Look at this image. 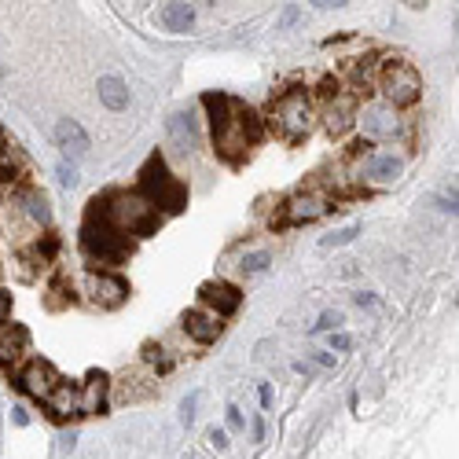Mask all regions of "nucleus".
<instances>
[{
    "label": "nucleus",
    "instance_id": "1",
    "mask_svg": "<svg viewBox=\"0 0 459 459\" xmlns=\"http://www.w3.org/2000/svg\"><path fill=\"white\" fill-rule=\"evenodd\" d=\"M89 206H92L89 213L118 228L122 235H151L158 228V206L143 199L140 191H110L103 199H92Z\"/></svg>",
    "mask_w": 459,
    "mask_h": 459
},
{
    "label": "nucleus",
    "instance_id": "2",
    "mask_svg": "<svg viewBox=\"0 0 459 459\" xmlns=\"http://www.w3.org/2000/svg\"><path fill=\"white\" fill-rule=\"evenodd\" d=\"M257 136H261V118L243 103H232L224 118L213 125V147H217V155L228 158V162H239L250 151V143Z\"/></svg>",
    "mask_w": 459,
    "mask_h": 459
},
{
    "label": "nucleus",
    "instance_id": "3",
    "mask_svg": "<svg viewBox=\"0 0 459 459\" xmlns=\"http://www.w3.org/2000/svg\"><path fill=\"white\" fill-rule=\"evenodd\" d=\"M140 195L151 199L155 206H162L166 213H180L188 206V188L180 184L176 176H169L166 162H162L158 155L147 158V166L140 169Z\"/></svg>",
    "mask_w": 459,
    "mask_h": 459
},
{
    "label": "nucleus",
    "instance_id": "4",
    "mask_svg": "<svg viewBox=\"0 0 459 459\" xmlns=\"http://www.w3.org/2000/svg\"><path fill=\"white\" fill-rule=\"evenodd\" d=\"M269 122L283 140H302L309 129H313V100H309V92H302V89L283 92L280 100L272 103Z\"/></svg>",
    "mask_w": 459,
    "mask_h": 459
},
{
    "label": "nucleus",
    "instance_id": "5",
    "mask_svg": "<svg viewBox=\"0 0 459 459\" xmlns=\"http://www.w3.org/2000/svg\"><path fill=\"white\" fill-rule=\"evenodd\" d=\"M81 243H85V250L96 261H103V265H122V261L129 257V235H122L118 228L100 221L96 213H89L85 228H81Z\"/></svg>",
    "mask_w": 459,
    "mask_h": 459
},
{
    "label": "nucleus",
    "instance_id": "6",
    "mask_svg": "<svg viewBox=\"0 0 459 459\" xmlns=\"http://www.w3.org/2000/svg\"><path fill=\"white\" fill-rule=\"evenodd\" d=\"M379 89H382L389 107H412L422 96V77L408 67V63H382Z\"/></svg>",
    "mask_w": 459,
    "mask_h": 459
},
{
    "label": "nucleus",
    "instance_id": "7",
    "mask_svg": "<svg viewBox=\"0 0 459 459\" xmlns=\"http://www.w3.org/2000/svg\"><path fill=\"white\" fill-rule=\"evenodd\" d=\"M327 209H331V199L323 191H298L294 199L283 202V213L272 217V224H309V221L323 217Z\"/></svg>",
    "mask_w": 459,
    "mask_h": 459
},
{
    "label": "nucleus",
    "instance_id": "8",
    "mask_svg": "<svg viewBox=\"0 0 459 459\" xmlns=\"http://www.w3.org/2000/svg\"><path fill=\"white\" fill-rule=\"evenodd\" d=\"M353 122H360L368 140H389V136H397V129H401L397 107H389V103H364V110H356Z\"/></svg>",
    "mask_w": 459,
    "mask_h": 459
},
{
    "label": "nucleus",
    "instance_id": "9",
    "mask_svg": "<svg viewBox=\"0 0 459 459\" xmlns=\"http://www.w3.org/2000/svg\"><path fill=\"white\" fill-rule=\"evenodd\" d=\"M59 382H63V379H59V371L48 364V360H34V364H26L22 375H19V389L26 393V397L41 401V404L52 397V389H56Z\"/></svg>",
    "mask_w": 459,
    "mask_h": 459
},
{
    "label": "nucleus",
    "instance_id": "10",
    "mask_svg": "<svg viewBox=\"0 0 459 459\" xmlns=\"http://www.w3.org/2000/svg\"><path fill=\"white\" fill-rule=\"evenodd\" d=\"M199 298L209 305V313H217V316H232L235 309H239V302H243V294H239L232 283H224V280H213V283H202Z\"/></svg>",
    "mask_w": 459,
    "mask_h": 459
},
{
    "label": "nucleus",
    "instance_id": "11",
    "mask_svg": "<svg viewBox=\"0 0 459 459\" xmlns=\"http://www.w3.org/2000/svg\"><path fill=\"white\" fill-rule=\"evenodd\" d=\"M26 346H30V331L22 323H0V364H19L22 360V353H26Z\"/></svg>",
    "mask_w": 459,
    "mask_h": 459
},
{
    "label": "nucleus",
    "instance_id": "12",
    "mask_svg": "<svg viewBox=\"0 0 459 459\" xmlns=\"http://www.w3.org/2000/svg\"><path fill=\"white\" fill-rule=\"evenodd\" d=\"M107 386H110V379H107L103 371H92L89 379L77 386L81 415H96V412H103V404H107Z\"/></svg>",
    "mask_w": 459,
    "mask_h": 459
},
{
    "label": "nucleus",
    "instance_id": "13",
    "mask_svg": "<svg viewBox=\"0 0 459 459\" xmlns=\"http://www.w3.org/2000/svg\"><path fill=\"white\" fill-rule=\"evenodd\" d=\"M56 143H59V151L67 155V158H81V155H89V133L81 129L74 118H63L56 125Z\"/></svg>",
    "mask_w": 459,
    "mask_h": 459
},
{
    "label": "nucleus",
    "instance_id": "14",
    "mask_svg": "<svg viewBox=\"0 0 459 459\" xmlns=\"http://www.w3.org/2000/svg\"><path fill=\"white\" fill-rule=\"evenodd\" d=\"M184 331L195 338V342H217L224 323L217 313H206V309H191V313H184Z\"/></svg>",
    "mask_w": 459,
    "mask_h": 459
},
{
    "label": "nucleus",
    "instance_id": "15",
    "mask_svg": "<svg viewBox=\"0 0 459 459\" xmlns=\"http://www.w3.org/2000/svg\"><path fill=\"white\" fill-rule=\"evenodd\" d=\"M89 294H92V302H96V305H103V309H118V305L125 302L129 287L118 280V276H92V280H89Z\"/></svg>",
    "mask_w": 459,
    "mask_h": 459
},
{
    "label": "nucleus",
    "instance_id": "16",
    "mask_svg": "<svg viewBox=\"0 0 459 459\" xmlns=\"http://www.w3.org/2000/svg\"><path fill=\"white\" fill-rule=\"evenodd\" d=\"M323 118H327V133H346V129L353 125V118H356V103H353V96L349 92H335V100L327 103V110H323Z\"/></svg>",
    "mask_w": 459,
    "mask_h": 459
},
{
    "label": "nucleus",
    "instance_id": "17",
    "mask_svg": "<svg viewBox=\"0 0 459 459\" xmlns=\"http://www.w3.org/2000/svg\"><path fill=\"white\" fill-rule=\"evenodd\" d=\"M44 404H48V412H52L56 419H74V415H81L77 386H70V382H59V386L52 389V397H48Z\"/></svg>",
    "mask_w": 459,
    "mask_h": 459
},
{
    "label": "nucleus",
    "instance_id": "18",
    "mask_svg": "<svg viewBox=\"0 0 459 459\" xmlns=\"http://www.w3.org/2000/svg\"><path fill=\"white\" fill-rule=\"evenodd\" d=\"M158 22L166 30H173V34H188L191 22H195V8L188 0H169V4L158 11Z\"/></svg>",
    "mask_w": 459,
    "mask_h": 459
},
{
    "label": "nucleus",
    "instance_id": "19",
    "mask_svg": "<svg viewBox=\"0 0 459 459\" xmlns=\"http://www.w3.org/2000/svg\"><path fill=\"white\" fill-rule=\"evenodd\" d=\"M100 100H103V107L107 110H125L129 107V89H125V81L122 77H114V74H107V77H100Z\"/></svg>",
    "mask_w": 459,
    "mask_h": 459
},
{
    "label": "nucleus",
    "instance_id": "20",
    "mask_svg": "<svg viewBox=\"0 0 459 459\" xmlns=\"http://www.w3.org/2000/svg\"><path fill=\"white\" fill-rule=\"evenodd\" d=\"M404 173V158L397 155H379L368 162V176L375 180V184H389V180H397Z\"/></svg>",
    "mask_w": 459,
    "mask_h": 459
},
{
    "label": "nucleus",
    "instance_id": "21",
    "mask_svg": "<svg viewBox=\"0 0 459 459\" xmlns=\"http://www.w3.org/2000/svg\"><path fill=\"white\" fill-rule=\"evenodd\" d=\"M166 129H169V136H173V143L180 147V151H191V147L199 143V133H195V125H191V114H173Z\"/></svg>",
    "mask_w": 459,
    "mask_h": 459
},
{
    "label": "nucleus",
    "instance_id": "22",
    "mask_svg": "<svg viewBox=\"0 0 459 459\" xmlns=\"http://www.w3.org/2000/svg\"><path fill=\"white\" fill-rule=\"evenodd\" d=\"M22 206H26V213H30V221H37V224H48V221H52V209H48V199H44L41 191L30 188V191L22 195Z\"/></svg>",
    "mask_w": 459,
    "mask_h": 459
},
{
    "label": "nucleus",
    "instance_id": "23",
    "mask_svg": "<svg viewBox=\"0 0 459 459\" xmlns=\"http://www.w3.org/2000/svg\"><path fill=\"white\" fill-rule=\"evenodd\" d=\"M356 235H360V224H349V228H342V232L323 235V239H320V247H323V250H331V247H346V243H353Z\"/></svg>",
    "mask_w": 459,
    "mask_h": 459
},
{
    "label": "nucleus",
    "instance_id": "24",
    "mask_svg": "<svg viewBox=\"0 0 459 459\" xmlns=\"http://www.w3.org/2000/svg\"><path fill=\"white\" fill-rule=\"evenodd\" d=\"M269 261H272V257H269L265 250H257V254H247V257H243V265H239V269L247 272V276H257V272H265V269H269Z\"/></svg>",
    "mask_w": 459,
    "mask_h": 459
},
{
    "label": "nucleus",
    "instance_id": "25",
    "mask_svg": "<svg viewBox=\"0 0 459 459\" xmlns=\"http://www.w3.org/2000/svg\"><path fill=\"white\" fill-rule=\"evenodd\" d=\"M143 356H147V364H155L158 371H169V368H173V360L166 356V349H162V346H147Z\"/></svg>",
    "mask_w": 459,
    "mask_h": 459
},
{
    "label": "nucleus",
    "instance_id": "26",
    "mask_svg": "<svg viewBox=\"0 0 459 459\" xmlns=\"http://www.w3.org/2000/svg\"><path fill=\"white\" fill-rule=\"evenodd\" d=\"M199 401H202V393H191V397L180 404V422H184V426L195 422V408H199Z\"/></svg>",
    "mask_w": 459,
    "mask_h": 459
},
{
    "label": "nucleus",
    "instance_id": "27",
    "mask_svg": "<svg viewBox=\"0 0 459 459\" xmlns=\"http://www.w3.org/2000/svg\"><path fill=\"white\" fill-rule=\"evenodd\" d=\"M342 323V313H323L316 323H313V335H323V331H335V327Z\"/></svg>",
    "mask_w": 459,
    "mask_h": 459
},
{
    "label": "nucleus",
    "instance_id": "28",
    "mask_svg": "<svg viewBox=\"0 0 459 459\" xmlns=\"http://www.w3.org/2000/svg\"><path fill=\"white\" fill-rule=\"evenodd\" d=\"M59 184L63 188H74L77 184V169L70 166V162H63V166H59Z\"/></svg>",
    "mask_w": 459,
    "mask_h": 459
},
{
    "label": "nucleus",
    "instance_id": "29",
    "mask_svg": "<svg viewBox=\"0 0 459 459\" xmlns=\"http://www.w3.org/2000/svg\"><path fill=\"white\" fill-rule=\"evenodd\" d=\"M209 445L224 452V448H228V434H224V430H217V426H213V430H209Z\"/></svg>",
    "mask_w": 459,
    "mask_h": 459
},
{
    "label": "nucleus",
    "instance_id": "30",
    "mask_svg": "<svg viewBox=\"0 0 459 459\" xmlns=\"http://www.w3.org/2000/svg\"><path fill=\"white\" fill-rule=\"evenodd\" d=\"M349 346H353V338H349V335H342V331H338V335H331V349H338V353H346Z\"/></svg>",
    "mask_w": 459,
    "mask_h": 459
},
{
    "label": "nucleus",
    "instance_id": "31",
    "mask_svg": "<svg viewBox=\"0 0 459 459\" xmlns=\"http://www.w3.org/2000/svg\"><path fill=\"white\" fill-rule=\"evenodd\" d=\"M313 8H323V11H331V8H346L349 0H309Z\"/></svg>",
    "mask_w": 459,
    "mask_h": 459
},
{
    "label": "nucleus",
    "instance_id": "32",
    "mask_svg": "<svg viewBox=\"0 0 459 459\" xmlns=\"http://www.w3.org/2000/svg\"><path fill=\"white\" fill-rule=\"evenodd\" d=\"M228 426H232V430H243V412L239 408H228Z\"/></svg>",
    "mask_w": 459,
    "mask_h": 459
},
{
    "label": "nucleus",
    "instance_id": "33",
    "mask_svg": "<svg viewBox=\"0 0 459 459\" xmlns=\"http://www.w3.org/2000/svg\"><path fill=\"white\" fill-rule=\"evenodd\" d=\"M356 305L360 309H375V305H379V298H375V294H356Z\"/></svg>",
    "mask_w": 459,
    "mask_h": 459
},
{
    "label": "nucleus",
    "instance_id": "34",
    "mask_svg": "<svg viewBox=\"0 0 459 459\" xmlns=\"http://www.w3.org/2000/svg\"><path fill=\"white\" fill-rule=\"evenodd\" d=\"M294 22H298V8H287L280 15V26H294Z\"/></svg>",
    "mask_w": 459,
    "mask_h": 459
},
{
    "label": "nucleus",
    "instance_id": "35",
    "mask_svg": "<svg viewBox=\"0 0 459 459\" xmlns=\"http://www.w3.org/2000/svg\"><path fill=\"white\" fill-rule=\"evenodd\" d=\"M316 364H320V368H335V364H338V360H335L331 353H316Z\"/></svg>",
    "mask_w": 459,
    "mask_h": 459
},
{
    "label": "nucleus",
    "instance_id": "36",
    "mask_svg": "<svg viewBox=\"0 0 459 459\" xmlns=\"http://www.w3.org/2000/svg\"><path fill=\"white\" fill-rule=\"evenodd\" d=\"M8 313H11V302H8V294H0V323L8 320Z\"/></svg>",
    "mask_w": 459,
    "mask_h": 459
},
{
    "label": "nucleus",
    "instance_id": "37",
    "mask_svg": "<svg viewBox=\"0 0 459 459\" xmlns=\"http://www.w3.org/2000/svg\"><path fill=\"white\" fill-rule=\"evenodd\" d=\"M437 209H445V213H455V195H452V199H437Z\"/></svg>",
    "mask_w": 459,
    "mask_h": 459
},
{
    "label": "nucleus",
    "instance_id": "38",
    "mask_svg": "<svg viewBox=\"0 0 459 459\" xmlns=\"http://www.w3.org/2000/svg\"><path fill=\"white\" fill-rule=\"evenodd\" d=\"M11 419L19 422V426H26V422H30V419H26V412H22V408H11Z\"/></svg>",
    "mask_w": 459,
    "mask_h": 459
}]
</instances>
